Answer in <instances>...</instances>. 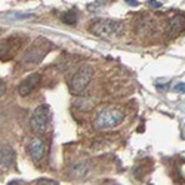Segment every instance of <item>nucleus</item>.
Returning <instances> with one entry per match:
<instances>
[{"label": "nucleus", "instance_id": "nucleus-1", "mask_svg": "<svg viewBox=\"0 0 185 185\" xmlns=\"http://www.w3.org/2000/svg\"><path fill=\"white\" fill-rule=\"evenodd\" d=\"M123 120H125L123 111L107 107V108H101L95 114L93 126L99 130H110V129H116L117 126H120Z\"/></svg>", "mask_w": 185, "mask_h": 185}, {"label": "nucleus", "instance_id": "nucleus-2", "mask_svg": "<svg viewBox=\"0 0 185 185\" xmlns=\"http://www.w3.org/2000/svg\"><path fill=\"white\" fill-rule=\"evenodd\" d=\"M125 22L120 19H98L89 27V31L98 37H116L125 33Z\"/></svg>", "mask_w": 185, "mask_h": 185}, {"label": "nucleus", "instance_id": "nucleus-3", "mask_svg": "<svg viewBox=\"0 0 185 185\" xmlns=\"http://www.w3.org/2000/svg\"><path fill=\"white\" fill-rule=\"evenodd\" d=\"M49 51H51V42L40 37L25 51L24 56H22V64L27 67L37 65L44 59V56L48 55Z\"/></svg>", "mask_w": 185, "mask_h": 185}, {"label": "nucleus", "instance_id": "nucleus-4", "mask_svg": "<svg viewBox=\"0 0 185 185\" xmlns=\"http://www.w3.org/2000/svg\"><path fill=\"white\" fill-rule=\"evenodd\" d=\"M93 70L91 65H83L77 71L74 76L71 77L70 83H68V87H70V92L73 95H82V93L86 91L87 84L92 79Z\"/></svg>", "mask_w": 185, "mask_h": 185}, {"label": "nucleus", "instance_id": "nucleus-5", "mask_svg": "<svg viewBox=\"0 0 185 185\" xmlns=\"http://www.w3.org/2000/svg\"><path fill=\"white\" fill-rule=\"evenodd\" d=\"M49 120H51L49 107L46 104H42V105H39L37 108L34 110L31 121H30L31 129L36 133H44L46 129H48V125H49Z\"/></svg>", "mask_w": 185, "mask_h": 185}, {"label": "nucleus", "instance_id": "nucleus-6", "mask_svg": "<svg viewBox=\"0 0 185 185\" xmlns=\"http://www.w3.org/2000/svg\"><path fill=\"white\" fill-rule=\"evenodd\" d=\"M42 82V74L40 73H33V74H30V76H27L21 83L18 86V93H19V96H28L30 93L36 91V87L40 84Z\"/></svg>", "mask_w": 185, "mask_h": 185}, {"label": "nucleus", "instance_id": "nucleus-7", "mask_svg": "<svg viewBox=\"0 0 185 185\" xmlns=\"http://www.w3.org/2000/svg\"><path fill=\"white\" fill-rule=\"evenodd\" d=\"M27 150H28L30 157L36 163H40L43 160V157H44V154H46V142L43 141L42 138H33L31 142L28 144Z\"/></svg>", "mask_w": 185, "mask_h": 185}, {"label": "nucleus", "instance_id": "nucleus-8", "mask_svg": "<svg viewBox=\"0 0 185 185\" xmlns=\"http://www.w3.org/2000/svg\"><path fill=\"white\" fill-rule=\"evenodd\" d=\"M15 161V151L8 144H0V168L6 169Z\"/></svg>", "mask_w": 185, "mask_h": 185}, {"label": "nucleus", "instance_id": "nucleus-9", "mask_svg": "<svg viewBox=\"0 0 185 185\" xmlns=\"http://www.w3.org/2000/svg\"><path fill=\"white\" fill-rule=\"evenodd\" d=\"M184 27H185V17L184 15L178 13V15H175V17H172L168 21V28H166L168 36L169 37L176 36L178 33H181V31L184 30Z\"/></svg>", "mask_w": 185, "mask_h": 185}, {"label": "nucleus", "instance_id": "nucleus-10", "mask_svg": "<svg viewBox=\"0 0 185 185\" xmlns=\"http://www.w3.org/2000/svg\"><path fill=\"white\" fill-rule=\"evenodd\" d=\"M89 173V163L87 161H76L70 166V178L73 179H83Z\"/></svg>", "mask_w": 185, "mask_h": 185}, {"label": "nucleus", "instance_id": "nucleus-11", "mask_svg": "<svg viewBox=\"0 0 185 185\" xmlns=\"http://www.w3.org/2000/svg\"><path fill=\"white\" fill-rule=\"evenodd\" d=\"M156 30V24H154V19L151 17H144L138 21L136 24V31L139 34H144V36H148V34H152V31Z\"/></svg>", "mask_w": 185, "mask_h": 185}, {"label": "nucleus", "instance_id": "nucleus-12", "mask_svg": "<svg viewBox=\"0 0 185 185\" xmlns=\"http://www.w3.org/2000/svg\"><path fill=\"white\" fill-rule=\"evenodd\" d=\"M33 17V13H24V12H9L5 15L8 21H25V19H31Z\"/></svg>", "mask_w": 185, "mask_h": 185}, {"label": "nucleus", "instance_id": "nucleus-13", "mask_svg": "<svg viewBox=\"0 0 185 185\" xmlns=\"http://www.w3.org/2000/svg\"><path fill=\"white\" fill-rule=\"evenodd\" d=\"M62 21L68 24V25H74L77 22V13L76 10H68L67 13H64V17H62Z\"/></svg>", "mask_w": 185, "mask_h": 185}, {"label": "nucleus", "instance_id": "nucleus-14", "mask_svg": "<svg viewBox=\"0 0 185 185\" xmlns=\"http://www.w3.org/2000/svg\"><path fill=\"white\" fill-rule=\"evenodd\" d=\"M36 185H59L56 181H53V179H48V178H44V179H40V181H37V184Z\"/></svg>", "mask_w": 185, "mask_h": 185}, {"label": "nucleus", "instance_id": "nucleus-15", "mask_svg": "<svg viewBox=\"0 0 185 185\" xmlns=\"http://www.w3.org/2000/svg\"><path fill=\"white\" fill-rule=\"evenodd\" d=\"M147 5H148L150 8H152V9L161 8V3H160V2H157V0H148V2H147Z\"/></svg>", "mask_w": 185, "mask_h": 185}, {"label": "nucleus", "instance_id": "nucleus-16", "mask_svg": "<svg viewBox=\"0 0 185 185\" xmlns=\"http://www.w3.org/2000/svg\"><path fill=\"white\" fill-rule=\"evenodd\" d=\"M175 91H178V92H185V83H178L176 86H175Z\"/></svg>", "mask_w": 185, "mask_h": 185}, {"label": "nucleus", "instance_id": "nucleus-17", "mask_svg": "<svg viewBox=\"0 0 185 185\" xmlns=\"http://www.w3.org/2000/svg\"><path fill=\"white\" fill-rule=\"evenodd\" d=\"M5 91H6V86H5V83H3V82H0V98L3 96Z\"/></svg>", "mask_w": 185, "mask_h": 185}, {"label": "nucleus", "instance_id": "nucleus-18", "mask_svg": "<svg viewBox=\"0 0 185 185\" xmlns=\"http://www.w3.org/2000/svg\"><path fill=\"white\" fill-rule=\"evenodd\" d=\"M127 5H130V6H138L139 5V2L138 0H126Z\"/></svg>", "mask_w": 185, "mask_h": 185}, {"label": "nucleus", "instance_id": "nucleus-19", "mask_svg": "<svg viewBox=\"0 0 185 185\" xmlns=\"http://www.w3.org/2000/svg\"><path fill=\"white\" fill-rule=\"evenodd\" d=\"M8 185H25L22 181H10Z\"/></svg>", "mask_w": 185, "mask_h": 185}]
</instances>
